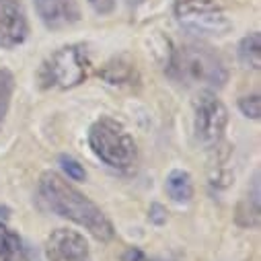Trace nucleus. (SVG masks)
Returning <instances> with one entry per match:
<instances>
[{
	"label": "nucleus",
	"mask_w": 261,
	"mask_h": 261,
	"mask_svg": "<svg viewBox=\"0 0 261 261\" xmlns=\"http://www.w3.org/2000/svg\"><path fill=\"white\" fill-rule=\"evenodd\" d=\"M39 191L45 204L58 216L83 226L97 241L107 243L113 239V224L109 222L105 212L62 175L54 171H45L39 177Z\"/></svg>",
	"instance_id": "obj_1"
},
{
	"label": "nucleus",
	"mask_w": 261,
	"mask_h": 261,
	"mask_svg": "<svg viewBox=\"0 0 261 261\" xmlns=\"http://www.w3.org/2000/svg\"><path fill=\"white\" fill-rule=\"evenodd\" d=\"M89 146L111 169H132L138 159L136 140L113 117H99L89 129Z\"/></svg>",
	"instance_id": "obj_2"
},
{
	"label": "nucleus",
	"mask_w": 261,
	"mask_h": 261,
	"mask_svg": "<svg viewBox=\"0 0 261 261\" xmlns=\"http://www.w3.org/2000/svg\"><path fill=\"white\" fill-rule=\"evenodd\" d=\"M171 66L177 70L181 81L202 87V91L222 87L228 76L222 60L210 47L202 45H183L181 49H177Z\"/></svg>",
	"instance_id": "obj_3"
},
{
	"label": "nucleus",
	"mask_w": 261,
	"mask_h": 261,
	"mask_svg": "<svg viewBox=\"0 0 261 261\" xmlns=\"http://www.w3.org/2000/svg\"><path fill=\"white\" fill-rule=\"evenodd\" d=\"M175 15L181 27L193 35L218 37L232 29L220 0H175Z\"/></svg>",
	"instance_id": "obj_4"
},
{
	"label": "nucleus",
	"mask_w": 261,
	"mask_h": 261,
	"mask_svg": "<svg viewBox=\"0 0 261 261\" xmlns=\"http://www.w3.org/2000/svg\"><path fill=\"white\" fill-rule=\"evenodd\" d=\"M89 76V56L83 45H64L56 49L43 64L41 79L45 87L74 89Z\"/></svg>",
	"instance_id": "obj_5"
},
{
	"label": "nucleus",
	"mask_w": 261,
	"mask_h": 261,
	"mask_svg": "<svg viewBox=\"0 0 261 261\" xmlns=\"http://www.w3.org/2000/svg\"><path fill=\"white\" fill-rule=\"evenodd\" d=\"M228 125V109L226 105L212 93L200 91L193 99V132L200 144L216 146Z\"/></svg>",
	"instance_id": "obj_6"
},
{
	"label": "nucleus",
	"mask_w": 261,
	"mask_h": 261,
	"mask_svg": "<svg viewBox=\"0 0 261 261\" xmlns=\"http://www.w3.org/2000/svg\"><path fill=\"white\" fill-rule=\"evenodd\" d=\"M47 261H93L87 239L72 228H56L45 241Z\"/></svg>",
	"instance_id": "obj_7"
},
{
	"label": "nucleus",
	"mask_w": 261,
	"mask_h": 261,
	"mask_svg": "<svg viewBox=\"0 0 261 261\" xmlns=\"http://www.w3.org/2000/svg\"><path fill=\"white\" fill-rule=\"evenodd\" d=\"M27 17L17 0H0V47L13 49L27 39Z\"/></svg>",
	"instance_id": "obj_8"
},
{
	"label": "nucleus",
	"mask_w": 261,
	"mask_h": 261,
	"mask_svg": "<svg viewBox=\"0 0 261 261\" xmlns=\"http://www.w3.org/2000/svg\"><path fill=\"white\" fill-rule=\"evenodd\" d=\"M37 15L49 29H66L81 21L76 0H33Z\"/></svg>",
	"instance_id": "obj_9"
},
{
	"label": "nucleus",
	"mask_w": 261,
	"mask_h": 261,
	"mask_svg": "<svg viewBox=\"0 0 261 261\" xmlns=\"http://www.w3.org/2000/svg\"><path fill=\"white\" fill-rule=\"evenodd\" d=\"M165 191L177 204L191 202V198H193V179H191V175L183 169L171 171L167 175V181H165Z\"/></svg>",
	"instance_id": "obj_10"
},
{
	"label": "nucleus",
	"mask_w": 261,
	"mask_h": 261,
	"mask_svg": "<svg viewBox=\"0 0 261 261\" xmlns=\"http://www.w3.org/2000/svg\"><path fill=\"white\" fill-rule=\"evenodd\" d=\"M0 261H25L21 237L5 222H0Z\"/></svg>",
	"instance_id": "obj_11"
},
{
	"label": "nucleus",
	"mask_w": 261,
	"mask_h": 261,
	"mask_svg": "<svg viewBox=\"0 0 261 261\" xmlns=\"http://www.w3.org/2000/svg\"><path fill=\"white\" fill-rule=\"evenodd\" d=\"M237 222L249 228L259 226V177L253 181V193H249V198L237 208Z\"/></svg>",
	"instance_id": "obj_12"
},
{
	"label": "nucleus",
	"mask_w": 261,
	"mask_h": 261,
	"mask_svg": "<svg viewBox=\"0 0 261 261\" xmlns=\"http://www.w3.org/2000/svg\"><path fill=\"white\" fill-rule=\"evenodd\" d=\"M239 60L245 68L259 70V66H261V35L257 31L249 33L239 43Z\"/></svg>",
	"instance_id": "obj_13"
},
{
	"label": "nucleus",
	"mask_w": 261,
	"mask_h": 261,
	"mask_svg": "<svg viewBox=\"0 0 261 261\" xmlns=\"http://www.w3.org/2000/svg\"><path fill=\"white\" fill-rule=\"evenodd\" d=\"M134 76V66L132 64H123L121 58L109 62L105 70H103V79L111 85H121V83H127V81H132Z\"/></svg>",
	"instance_id": "obj_14"
},
{
	"label": "nucleus",
	"mask_w": 261,
	"mask_h": 261,
	"mask_svg": "<svg viewBox=\"0 0 261 261\" xmlns=\"http://www.w3.org/2000/svg\"><path fill=\"white\" fill-rule=\"evenodd\" d=\"M15 91V79L7 68H0V125H3Z\"/></svg>",
	"instance_id": "obj_15"
},
{
	"label": "nucleus",
	"mask_w": 261,
	"mask_h": 261,
	"mask_svg": "<svg viewBox=\"0 0 261 261\" xmlns=\"http://www.w3.org/2000/svg\"><path fill=\"white\" fill-rule=\"evenodd\" d=\"M60 167H62V171L68 175V179H72V181H85L87 179V171H85V167L79 163V161H74L72 156H60Z\"/></svg>",
	"instance_id": "obj_16"
},
{
	"label": "nucleus",
	"mask_w": 261,
	"mask_h": 261,
	"mask_svg": "<svg viewBox=\"0 0 261 261\" xmlns=\"http://www.w3.org/2000/svg\"><path fill=\"white\" fill-rule=\"evenodd\" d=\"M239 109L245 117L249 119H259L261 117V97L259 95H249L239 99Z\"/></svg>",
	"instance_id": "obj_17"
},
{
	"label": "nucleus",
	"mask_w": 261,
	"mask_h": 261,
	"mask_svg": "<svg viewBox=\"0 0 261 261\" xmlns=\"http://www.w3.org/2000/svg\"><path fill=\"white\" fill-rule=\"evenodd\" d=\"M89 5L95 9V13H99V15H107V13L113 11L115 0H89Z\"/></svg>",
	"instance_id": "obj_18"
},
{
	"label": "nucleus",
	"mask_w": 261,
	"mask_h": 261,
	"mask_svg": "<svg viewBox=\"0 0 261 261\" xmlns=\"http://www.w3.org/2000/svg\"><path fill=\"white\" fill-rule=\"evenodd\" d=\"M150 220L154 224H163L167 220V214H165V208L161 204H152L150 206Z\"/></svg>",
	"instance_id": "obj_19"
},
{
	"label": "nucleus",
	"mask_w": 261,
	"mask_h": 261,
	"mask_svg": "<svg viewBox=\"0 0 261 261\" xmlns=\"http://www.w3.org/2000/svg\"><path fill=\"white\" fill-rule=\"evenodd\" d=\"M123 261H144V255H142L138 249H129V251L123 255Z\"/></svg>",
	"instance_id": "obj_20"
}]
</instances>
